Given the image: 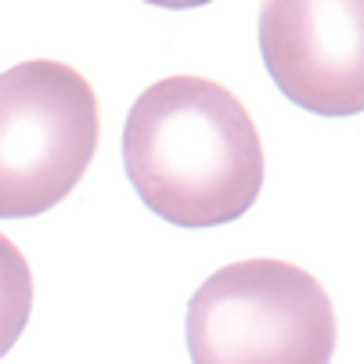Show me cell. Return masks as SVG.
I'll return each instance as SVG.
<instances>
[{"mask_svg": "<svg viewBox=\"0 0 364 364\" xmlns=\"http://www.w3.org/2000/svg\"><path fill=\"white\" fill-rule=\"evenodd\" d=\"M123 163L141 202L177 228L231 224L264 188L252 116L228 87L202 76H166L134 101Z\"/></svg>", "mask_w": 364, "mask_h": 364, "instance_id": "1", "label": "cell"}, {"mask_svg": "<svg viewBox=\"0 0 364 364\" xmlns=\"http://www.w3.org/2000/svg\"><path fill=\"white\" fill-rule=\"evenodd\" d=\"M191 364H328L336 310L314 274L285 259H238L188 306Z\"/></svg>", "mask_w": 364, "mask_h": 364, "instance_id": "2", "label": "cell"}, {"mask_svg": "<svg viewBox=\"0 0 364 364\" xmlns=\"http://www.w3.org/2000/svg\"><path fill=\"white\" fill-rule=\"evenodd\" d=\"M97 97L62 62H22L0 73V217L58 205L97 151Z\"/></svg>", "mask_w": 364, "mask_h": 364, "instance_id": "3", "label": "cell"}, {"mask_svg": "<svg viewBox=\"0 0 364 364\" xmlns=\"http://www.w3.org/2000/svg\"><path fill=\"white\" fill-rule=\"evenodd\" d=\"M259 50L278 90L314 116L364 109V4L274 0L259 11Z\"/></svg>", "mask_w": 364, "mask_h": 364, "instance_id": "4", "label": "cell"}, {"mask_svg": "<svg viewBox=\"0 0 364 364\" xmlns=\"http://www.w3.org/2000/svg\"><path fill=\"white\" fill-rule=\"evenodd\" d=\"M33 274L15 242L0 235V357H4L29 325Z\"/></svg>", "mask_w": 364, "mask_h": 364, "instance_id": "5", "label": "cell"}]
</instances>
